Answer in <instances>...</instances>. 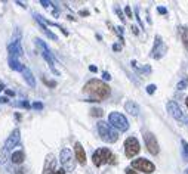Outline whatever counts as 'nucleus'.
<instances>
[{
  "label": "nucleus",
  "instance_id": "nucleus-1",
  "mask_svg": "<svg viewBox=\"0 0 188 174\" xmlns=\"http://www.w3.org/2000/svg\"><path fill=\"white\" fill-rule=\"evenodd\" d=\"M83 90L84 93H87L90 98L97 99V101H102L110 96V87L101 80H90L89 83H86Z\"/></svg>",
  "mask_w": 188,
  "mask_h": 174
},
{
  "label": "nucleus",
  "instance_id": "nucleus-2",
  "mask_svg": "<svg viewBox=\"0 0 188 174\" xmlns=\"http://www.w3.org/2000/svg\"><path fill=\"white\" fill-rule=\"evenodd\" d=\"M98 133H99L101 139L104 142H107V143H114V142L119 140L117 131L108 123H105V121H99L98 123Z\"/></svg>",
  "mask_w": 188,
  "mask_h": 174
},
{
  "label": "nucleus",
  "instance_id": "nucleus-3",
  "mask_svg": "<svg viewBox=\"0 0 188 174\" xmlns=\"http://www.w3.org/2000/svg\"><path fill=\"white\" fill-rule=\"evenodd\" d=\"M92 159H93V164H95L97 167H101V165H104L107 162H110V164L116 162V156L105 148L97 149L95 152H93V155H92Z\"/></svg>",
  "mask_w": 188,
  "mask_h": 174
},
{
  "label": "nucleus",
  "instance_id": "nucleus-4",
  "mask_svg": "<svg viewBox=\"0 0 188 174\" xmlns=\"http://www.w3.org/2000/svg\"><path fill=\"white\" fill-rule=\"evenodd\" d=\"M108 124H110L113 128L119 130V131H126V130H129V121H127V118H126L123 114H120V112H111V114L108 115Z\"/></svg>",
  "mask_w": 188,
  "mask_h": 174
},
{
  "label": "nucleus",
  "instance_id": "nucleus-5",
  "mask_svg": "<svg viewBox=\"0 0 188 174\" xmlns=\"http://www.w3.org/2000/svg\"><path fill=\"white\" fill-rule=\"evenodd\" d=\"M59 159H61V164L64 167V171H74V168H76V158L73 156V152L68 148H64L61 150Z\"/></svg>",
  "mask_w": 188,
  "mask_h": 174
},
{
  "label": "nucleus",
  "instance_id": "nucleus-6",
  "mask_svg": "<svg viewBox=\"0 0 188 174\" xmlns=\"http://www.w3.org/2000/svg\"><path fill=\"white\" fill-rule=\"evenodd\" d=\"M167 111H169V114L176 120V121H179L181 124H188V115L179 108V105L176 103V102H169L167 103Z\"/></svg>",
  "mask_w": 188,
  "mask_h": 174
},
{
  "label": "nucleus",
  "instance_id": "nucleus-7",
  "mask_svg": "<svg viewBox=\"0 0 188 174\" xmlns=\"http://www.w3.org/2000/svg\"><path fill=\"white\" fill-rule=\"evenodd\" d=\"M36 43H37V46L40 47V50H42V56L46 59V62L49 63V66H50V69H52V72H55V74H59L56 69H55V62H53V56H52V53H50V50H49V47L46 46V43L43 41V40H40V39H37L36 40Z\"/></svg>",
  "mask_w": 188,
  "mask_h": 174
},
{
  "label": "nucleus",
  "instance_id": "nucleus-8",
  "mask_svg": "<svg viewBox=\"0 0 188 174\" xmlns=\"http://www.w3.org/2000/svg\"><path fill=\"white\" fill-rule=\"evenodd\" d=\"M139 150H141V148H139V142H138L136 137L126 139V142H125V153H126L127 158H133L135 155L139 153Z\"/></svg>",
  "mask_w": 188,
  "mask_h": 174
},
{
  "label": "nucleus",
  "instance_id": "nucleus-9",
  "mask_svg": "<svg viewBox=\"0 0 188 174\" xmlns=\"http://www.w3.org/2000/svg\"><path fill=\"white\" fill-rule=\"evenodd\" d=\"M132 167H133V168H138V171H142V173H147V174L154 173V170H156L154 164L150 162V161L145 159V158L133 159V161H132Z\"/></svg>",
  "mask_w": 188,
  "mask_h": 174
},
{
  "label": "nucleus",
  "instance_id": "nucleus-10",
  "mask_svg": "<svg viewBox=\"0 0 188 174\" xmlns=\"http://www.w3.org/2000/svg\"><path fill=\"white\" fill-rule=\"evenodd\" d=\"M144 140H145V146H147V150L153 155H157L160 152V146H158V142L156 139V136L153 133H145L144 134Z\"/></svg>",
  "mask_w": 188,
  "mask_h": 174
},
{
  "label": "nucleus",
  "instance_id": "nucleus-11",
  "mask_svg": "<svg viewBox=\"0 0 188 174\" xmlns=\"http://www.w3.org/2000/svg\"><path fill=\"white\" fill-rule=\"evenodd\" d=\"M55 168H56V158L53 153H49L46 156V161L43 165V174H53Z\"/></svg>",
  "mask_w": 188,
  "mask_h": 174
},
{
  "label": "nucleus",
  "instance_id": "nucleus-12",
  "mask_svg": "<svg viewBox=\"0 0 188 174\" xmlns=\"http://www.w3.org/2000/svg\"><path fill=\"white\" fill-rule=\"evenodd\" d=\"M19 137H21V133H19V130L18 128H15L14 131H12V134L8 137V140H6V143H5V149L9 152L11 149H14L18 143H19Z\"/></svg>",
  "mask_w": 188,
  "mask_h": 174
},
{
  "label": "nucleus",
  "instance_id": "nucleus-13",
  "mask_svg": "<svg viewBox=\"0 0 188 174\" xmlns=\"http://www.w3.org/2000/svg\"><path fill=\"white\" fill-rule=\"evenodd\" d=\"M8 52H9V58H19L22 56V47H21V43L19 41H14L8 46Z\"/></svg>",
  "mask_w": 188,
  "mask_h": 174
},
{
  "label": "nucleus",
  "instance_id": "nucleus-14",
  "mask_svg": "<svg viewBox=\"0 0 188 174\" xmlns=\"http://www.w3.org/2000/svg\"><path fill=\"white\" fill-rule=\"evenodd\" d=\"M74 152H76V159H77L80 164H86V153H84L83 146H81L79 142L74 145Z\"/></svg>",
  "mask_w": 188,
  "mask_h": 174
},
{
  "label": "nucleus",
  "instance_id": "nucleus-15",
  "mask_svg": "<svg viewBox=\"0 0 188 174\" xmlns=\"http://www.w3.org/2000/svg\"><path fill=\"white\" fill-rule=\"evenodd\" d=\"M22 75H24V80L27 81V84L28 86H31V87H34L36 86V80H34V75H33V72L27 68V66H22Z\"/></svg>",
  "mask_w": 188,
  "mask_h": 174
},
{
  "label": "nucleus",
  "instance_id": "nucleus-16",
  "mask_svg": "<svg viewBox=\"0 0 188 174\" xmlns=\"http://www.w3.org/2000/svg\"><path fill=\"white\" fill-rule=\"evenodd\" d=\"M161 41H163L161 37H160V36H156V44H154V49H153V52H151V56L156 58V59H158V58L163 55V53H161V47H160V44H163Z\"/></svg>",
  "mask_w": 188,
  "mask_h": 174
},
{
  "label": "nucleus",
  "instance_id": "nucleus-17",
  "mask_svg": "<svg viewBox=\"0 0 188 174\" xmlns=\"http://www.w3.org/2000/svg\"><path fill=\"white\" fill-rule=\"evenodd\" d=\"M125 109H126V112L130 114V115H138V114H139V106H138V103H135L133 101H127V102L125 103Z\"/></svg>",
  "mask_w": 188,
  "mask_h": 174
},
{
  "label": "nucleus",
  "instance_id": "nucleus-18",
  "mask_svg": "<svg viewBox=\"0 0 188 174\" xmlns=\"http://www.w3.org/2000/svg\"><path fill=\"white\" fill-rule=\"evenodd\" d=\"M34 16H36V19H37V22L40 24V27H42V30L45 31V34H46V36H48L49 39H52V40H58V37H56V36H55V34H53V33H52V31H50V30H49V28H48V27L45 25V21L42 19V16H39V15H34Z\"/></svg>",
  "mask_w": 188,
  "mask_h": 174
},
{
  "label": "nucleus",
  "instance_id": "nucleus-19",
  "mask_svg": "<svg viewBox=\"0 0 188 174\" xmlns=\"http://www.w3.org/2000/svg\"><path fill=\"white\" fill-rule=\"evenodd\" d=\"M24 152L22 150H18V152H14L12 153V156H11V159H12V162L14 164H21L22 161H24Z\"/></svg>",
  "mask_w": 188,
  "mask_h": 174
},
{
  "label": "nucleus",
  "instance_id": "nucleus-20",
  "mask_svg": "<svg viewBox=\"0 0 188 174\" xmlns=\"http://www.w3.org/2000/svg\"><path fill=\"white\" fill-rule=\"evenodd\" d=\"M9 65H11V68L12 69H15V71H22V63H19V61L17 59V58H9Z\"/></svg>",
  "mask_w": 188,
  "mask_h": 174
},
{
  "label": "nucleus",
  "instance_id": "nucleus-21",
  "mask_svg": "<svg viewBox=\"0 0 188 174\" xmlns=\"http://www.w3.org/2000/svg\"><path fill=\"white\" fill-rule=\"evenodd\" d=\"M181 37H182V43H184L185 49L188 50V27L181 28Z\"/></svg>",
  "mask_w": 188,
  "mask_h": 174
},
{
  "label": "nucleus",
  "instance_id": "nucleus-22",
  "mask_svg": "<svg viewBox=\"0 0 188 174\" xmlns=\"http://www.w3.org/2000/svg\"><path fill=\"white\" fill-rule=\"evenodd\" d=\"M90 114H92L93 117H101L104 112H102V109H99V108H93V109L90 111Z\"/></svg>",
  "mask_w": 188,
  "mask_h": 174
},
{
  "label": "nucleus",
  "instance_id": "nucleus-23",
  "mask_svg": "<svg viewBox=\"0 0 188 174\" xmlns=\"http://www.w3.org/2000/svg\"><path fill=\"white\" fill-rule=\"evenodd\" d=\"M184 87H188V78L187 80H182L181 83H178V89L179 90H184Z\"/></svg>",
  "mask_w": 188,
  "mask_h": 174
},
{
  "label": "nucleus",
  "instance_id": "nucleus-24",
  "mask_svg": "<svg viewBox=\"0 0 188 174\" xmlns=\"http://www.w3.org/2000/svg\"><path fill=\"white\" fill-rule=\"evenodd\" d=\"M6 155H8V150L3 148V150H0V162H5L6 161Z\"/></svg>",
  "mask_w": 188,
  "mask_h": 174
},
{
  "label": "nucleus",
  "instance_id": "nucleus-25",
  "mask_svg": "<svg viewBox=\"0 0 188 174\" xmlns=\"http://www.w3.org/2000/svg\"><path fill=\"white\" fill-rule=\"evenodd\" d=\"M154 92H156V86H154V84H151V86L147 87V93H148V95H153Z\"/></svg>",
  "mask_w": 188,
  "mask_h": 174
},
{
  "label": "nucleus",
  "instance_id": "nucleus-26",
  "mask_svg": "<svg viewBox=\"0 0 188 174\" xmlns=\"http://www.w3.org/2000/svg\"><path fill=\"white\" fill-rule=\"evenodd\" d=\"M33 108H36V109H42V108H43V105H42V103H39V102H36V103H33Z\"/></svg>",
  "mask_w": 188,
  "mask_h": 174
},
{
  "label": "nucleus",
  "instance_id": "nucleus-27",
  "mask_svg": "<svg viewBox=\"0 0 188 174\" xmlns=\"http://www.w3.org/2000/svg\"><path fill=\"white\" fill-rule=\"evenodd\" d=\"M102 78H104V80H110L111 77H110V74H108V72H104V74H102Z\"/></svg>",
  "mask_w": 188,
  "mask_h": 174
},
{
  "label": "nucleus",
  "instance_id": "nucleus-28",
  "mask_svg": "<svg viewBox=\"0 0 188 174\" xmlns=\"http://www.w3.org/2000/svg\"><path fill=\"white\" fill-rule=\"evenodd\" d=\"M182 146H184V149L187 150V153H188V143H187L185 140H182Z\"/></svg>",
  "mask_w": 188,
  "mask_h": 174
},
{
  "label": "nucleus",
  "instance_id": "nucleus-29",
  "mask_svg": "<svg viewBox=\"0 0 188 174\" xmlns=\"http://www.w3.org/2000/svg\"><path fill=\"white\" fill-rule=\"evenodd\" d=\"M126 174H138V173H136V171H133L132 168H127V170H126Z\"/></svg>",
  "mask_w": 188,
  "mask_h": 174
},
{
  "label": "nucleus",
  "instance_id": "nucleus-30",
  "mask_svg": "<svg viewBox=\"0 0 188 174\" xmlns=\"http://www.w3.org/2000/svg\"><path fill=\"white\" fill-rule=\"evenodd\" d=\"M157 11H158L160 14H166V9H164V8H161V6H158V8H157Z\"/></svg>",
  "mask_w": 188,
  "mask_h": 174
},
{
  "label": "nucleus",
  "instance_id": "nucleus-31",
  "mask_svg": "<svg viewBox=\"0 0 188 174\" xmlns=\"http://www.w3.org/2000/svg\"><path fill=\"white\" fill-rule=\"evenodd\" d=\"M40 3H42L43 6H46V8H48V6H50V3H49V2H45V0H42V2H40Z\"/></svg>",
  "mask_w": 188,
  "mask_h": 174
},
{
  "label": "nucleus",
  "instance_id": "nucleus-32",
  "mask_svg": "<svg viewBox=\"0 0 188 174\" xmlns=\"http://www.w3.org/2000/svg\"><path fill=\"white\" fill-rule=\"evenodd\" d=\"M126 14H127V16H129V18L132 16V12H130V9H129L127 6H126Z\"/></svg>",
  "mask_w": 188,
  "mask_h": 174
},
{
  "label": "nucleus",
  "instance_id": "nucleus-33",
  "mask_svg": "<svg viewBox=\"0 0 188 174\" xmlns=\"http://www.w3.org/2000/svg\"><path fill=\"white\" fill-rule=\"evenodd\" d=\"M53 174H65V171H64V170H56Z\"/></svg>",
  "mask_w": 188,
  "mask_h": 174
},
{
  "label": "nucleus",
  "instance_id": "nucleus-34",
  "mask_svg": "<svg viewBox=\"0 0 188 174\" xmlns=\"http://www.w3.org/2000/svg\"><path fill=\"white\" fill-rule=\"evenodd\" d=\"M113 49H114V50H120L122 47H120V44H116V46H113Z\"/></svg>",
  "mask_w": 188,
  "mask_h": 174
},
{
  "label": "nucleus",
  "instance_id": "nucleus-35",
  "mask_svg": "<svg viewBox=\"0 0 188 174\" xmlns=\"http://www.w3.org/2000/svg\"><path fill=\"white\" fill-rule=\"evenodd\" d=\"M89 69H90L92 72H97V66H89Z\"/></svg>",
  "mask_w": 188,
  "mask_h": 174
},
{
  "label": "nucleus",
  "instance_id": "nucleus-36",
  "mask_svg": "<svg viewBox=\"0 0 188 174\" xmlns=\"http://www.w3.org/2000/svg\"><path fill=\"white\" fill-rule=\"evenodd\" d=\"M132 30H133V33H135V34H138V28H136V27H132Z\"/></svg>",
  "mask_w": 188,
  "mask_h": 174
},
{
  "label": "nucleus",
  "instance_id": "nucleus-37",
  "mask_svg": "<svg viewBox=\"0 0 188 174\" xmlns=\"http://www.w3.org/2000/svg\"><path fill=\"white\" fill-rule=\"evenodd\" d=\"M6 93H8L9 96H14V92H11V90H6Z\"/></svg>",
  "mask_w": 188,
  "mask_h": 174
},
{
  "label": "nucleus",
  "instance_id": "nucleus-38",
  "mask_svg": "<svg viewBox=\"0 0 188 174\" xmlns=\"http://www.w3.org/2000/svg\"><path fill=\"white\" fill-rule=\"evenodd\" d=\"M17 174H22V170H18V173Z\"/></svg>",
  "mask_w": 188,
  "mask_h": 174
},
{
  "label": "nucleus",
  "instance_id": "nucleus-39",
  "mask_svg": "<svg viewBox=\"0 0 188 174\" xmlns=\"http://www.w3.org/2000/svg\"><path fill=\"white\" fill-rule=\"evenodd\" d=\"M185 103H187V108H188V98L185 99Z\"/></svg>",
  "mask_w": 188,
  "mask_h": 174
},
{
  "label": "nucleus",
  "instance_id": "nucleus-40",
  "mask_svg": "<svg viewBox=\"0 0 188 174\" xmlns=\"http://www.w3.org/2000/svg\"><path fill=\"white\" fill-rule=\"evenodd\" d=\"M185 174H188V170H185Z\"/></svg>",
  "mask_w": 188,
  "mask_h": 174
}]
</instances>
